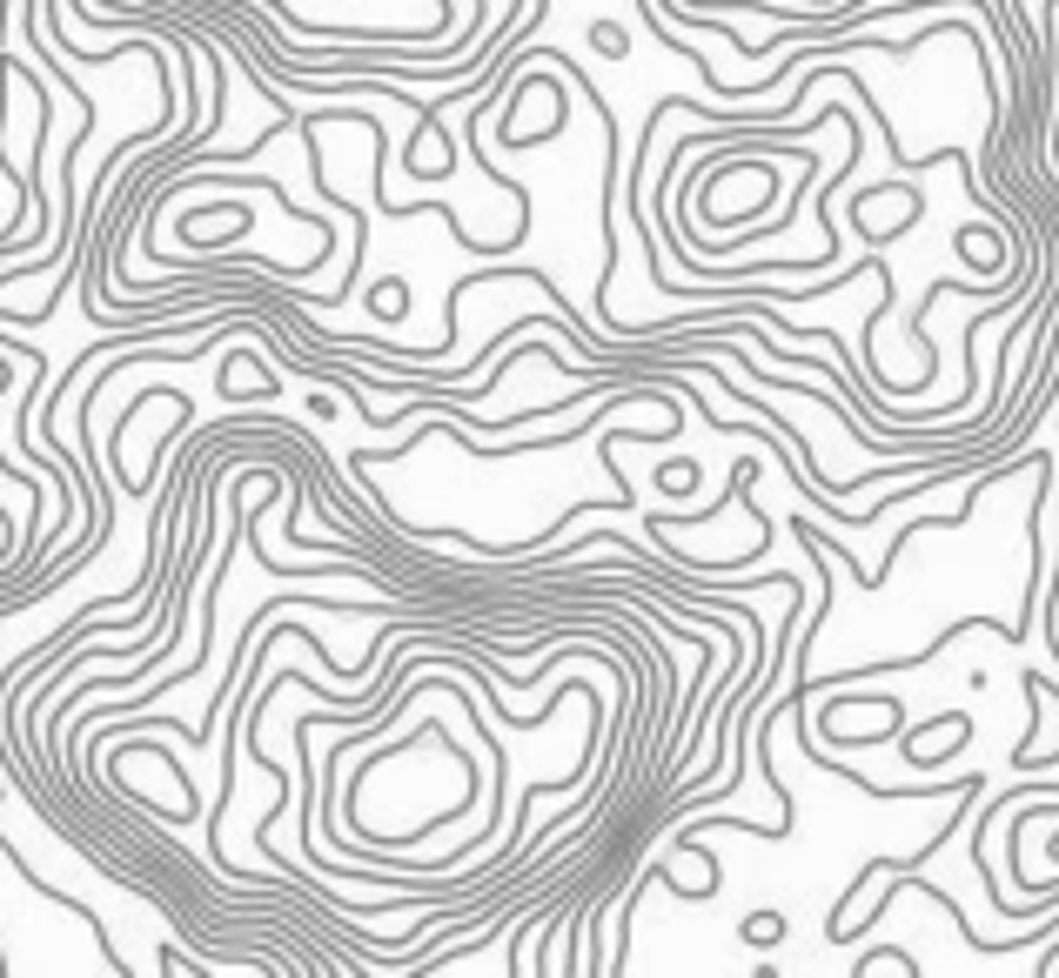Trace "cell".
I'll return each instance as SVG.
<instances>
[{
	"label": "cell",
	"mask_w": 1059,
	"mask_h": 978,
	"mask_svg": "<svg viewBox=\"0 0 1059 978\" xmlns=\"http://www.w3.org/2000/svg\"><path fill=\"white\" fill-rule=\"evenodd\" d=\"M784 932H792V918H784V912H751V918L738 925L744 945H784Z\"/></svg>",
	"instance_id": "6da1fadb"
},
{
	"label": "cell",
	"mask_w": 1059,
	"mask_h": 978,
	"mask_svg": "<svg viewBox=\"0 0 1059 978\" xmlns=\"http://www.w3.org/2000/svg\"><path fill=\"white\" fill-rule=\"evenodd\" d=\"M590 47H597L604 61H624V54H630V34H624L617 21H590Z\"/></svg>",
	"instance_id": "7a4b0ae2"
}]
</instances>
